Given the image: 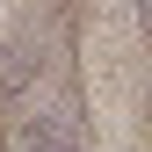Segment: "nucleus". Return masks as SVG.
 <instances>
[{
	"mask_svg": "<svg viewBox=\"0 0 152 152\" xmlns=\"http://www.w3.org/2000/svg\"><path fill=\"white\" fill-rule=\"evenodd\" d=\"M15 152H80V130H72V116H29Z\"/></svg>",
	"mask_w": 152,
	"mask_h": 152,
	"instance_id": "nucleus-1",
	"label": "nucleus"
}]
</instances>
